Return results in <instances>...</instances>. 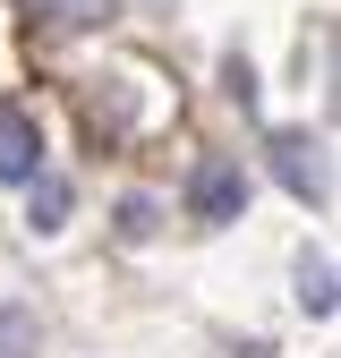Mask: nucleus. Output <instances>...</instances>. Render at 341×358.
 Wrapping results in <instances>:
<instances>
[{
    "label": "nucleus",
    "instance_id": "nucleus-1",
    "mask_svg": "<svg viewBox=\"0 0 341 358\" xmlns=\"http://www.w3.org/2000/svg\"><path fill=\"white\" fill-rule=\"evenodd\" d=\"M265 154H273V171H282V188H290V196H307V205H333L324 145L307 137V128H273V137H265Z\"/></svg>",
    "mask_w": 341,
    "mask_h": 358
},
{
    "label": "nucleus",
    "instance_id": "nucleus-2",
    "mask_svg": "<svg viewBox=\"0 0 341 358\" xmlns=\"http://www.w3.org/2000/svg\"><path fill=\"white\" fill-rule=\"evenodd\" d=\"M188 213H196V222H239V213H247V171H239L231 154H205L196 179H188Z\"/></svg>",
    "mask_w": 341,
    "mask_h": 358
},
{
    "label": "nucleus",
    "instance_id": "nucleus-3",
    "mask_svg": "<svg viewBox=\"0 0 341 358\" xmlns=\"http://www.w3.org/2000/svg\"><path fill=\"white\" fill-rule=\"evenodd\" d=\"M43 171V128L26 103H0V179H34Z\"/></svg>",
    "mask_w": 341,
    "mask_h": 358
},
{
    "label": "nucleus",
    "instance_id": "nucleus-4",
    "mask_svg": "<svg viewBox=\"0 0 341 358\" xmlns=\"http://www.w3.org/2000/svg\"><path fill=\"white\" fill-rule=\"evenodd\" d=\"M26 222H34V231H60V222H68V179H52V171H34L26 179Z\"/></svg>",
    "mask_w": 341,
    "mask_h": 358
},
{
    "label": "nucleus",
    "instance_id": "nucleus-5",
    "mask_svg": "<svg viewBox=\"0 0 341 358\" xmlns=\"http://www.w3.org/2000/svg\"><path fill=\"white\" fill-rule=\"evenodd\" d=\"M298 299H307V316H333V264L324 256H298Z\"/></svg>",
    "mask_w": 341,
    "mask_h": 358
},
{
    "label": "nucleus",
    "instance_id": "nucleus-6",
    "mask_svg": "<svg viewBox=\"0 0 341 358\" xmlns=\"http://www.w3.org/2000/svg\"><path fill=\"white\" fill-rule=\"evenodd\" d=\"M0 350H9V358H34V316H26L17 299H0Z\"/></svg>",
    "mask_w": 341,
    "mask_h": 358
},
{
    "label": "nucleus",
    "instance_id": "nucleus-7",
    "mask_svg": "<svg viewBox=\"0 0 341 358\" xmlns=\"http://www.w3.org/2000/svg\"><path fill=\"white\" fill-rule=\"evenodd\" d=\"M145 231H154V205L128 196V205H119V239H145Z\"/></svg>",
    "mask_w": 341,
    "mask_h": 358
}]
</instances>
